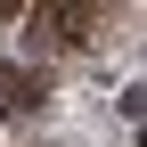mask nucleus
<instances>
[{
  "label": "nucleus",
  "mask_w": 147,
  "mask_h": 147,
  "mask_svg": "<svg viewBox=\"0 0 147 147\" xmlns=\"http://www.w3.org/2000/svg\"><path fill=\"white\" fill-rule=\"evenodd\" d=\"M33 98H41V82L25 65H0V115H33Z\"/></svg>",
  "instance_id": "f03ea898"
},
{
  "label": "nucleus",
  "mask_w": 147,
  "mask_h": 147,
  "mask_svg": "<svg viewBox=\"0 0 147 147\" xmlns=\"http://www.w3.org/2000/svg\"><path fill=\"white\" fill-rule=\"evenodd\" d=\"M98 25V0H41L33 8V49H74Z\"/></svg>",
  "instance_id": "f257e3e1"
},
{
  "label": "nucleus",
  "mask_w": 147,
  "mask_h": 147,
  "mask_svg": "<svg viewBox=\"0 0 147 147\" xmlns=\"http://www.w3.org/2000/svg\"><path fill=\"white\" fill-rule=\"evenodd\" d=\"M8 8H16V0H0V16H8Z\"/></svg>",
  "instance_id": "7ed1b4c3"
}]
</instances>
